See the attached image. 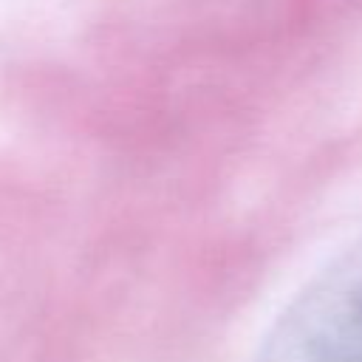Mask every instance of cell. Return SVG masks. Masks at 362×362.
<instances>
[{"label":"cell","instance_id":"obj_1","mask_svg":"<svg viewBox=\"0 0 362 362\" xmlns=\"http://www.w3.org/2000/svg\"><path fill=\"white\" fill-rule=\"evenodd\" d=\"M255 362H362V238L294 294Z\"/></svg>","mask_w":362,"mask_h":362}]
</instances>
